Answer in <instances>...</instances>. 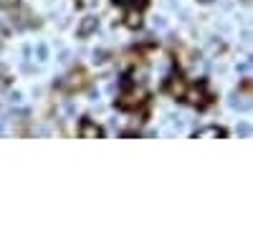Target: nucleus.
<instances>
[{
    "mask_svg": "<svg viewBox=\"0 0 253 250\" xmlns=\"http://www.w3.org/2000/svg\"><path fill=\"white\" fill-rule=\"evenodd\" d=\"M185 91H187V83H185V78H182L180 71H175L170 78L165 81V94H170L172 99L182 101V99H185Z\"/></svg>",
    "mask_w": 253,
    "mask_h": 250,
    "instance_id": "nucleus-1",
    "label": "nucleus"
},
{
    "mask_svg": "<svg viewBox=\"0 0 253 250\" xmlns=\"http://www.w3.org/2000/svg\"><path fill=\"white\" fill-rule=\"evenodd\" d=\"M185 99L193 104V107H198V109H205L208 107V89H205V81H198L195 86H190L187 91H185Z\"/></svg>",
    "mask_w": 253,
    "mask_h": 250,
    "instance_id": "nucleus-2",
    "label": "nucleus"
},
{
    "mask_svg": "<svg viewBox=\"0 0 253 250\" xmlns=\"http://www.w3.org/2000/svg\"><path fill=\"white\" fill-rule=\"evenodd\" d=\"M147 99V91L144 89H139L137 94H126V96H122L119 101H117V109L119 111H134L137 107H142V101Z\"/></svg>",
    "mask_w": 253,
    "mask_h": 250,
    "instance_id": "nucleus-3",
    "label": "nucleus"
},
{
    "mask_svg": "<svg viewBox=\"0 0 253 250\" xmlns=\"http://www.w3.org/2000/svg\"><path fill=\"white\" fill-rule=\"evenodd\" d=\"M86 86V71L84 69H74L69 76H66V89L69 91H79Z\"/></svg>",
    "mask_w": 253,
    "mask_h": 250,
    "instance_id": "nucleus-4",
    "label": "nucleus"
},
{
    "mask_svg": "<svg viewBox=\"0 0 253 250\" xmlns=\"http://www.w3.org/2000/svg\"><path fill=\"white\" fill-rule=\"evenodd\" d=\"M79 137H84V139H101L104 137V129L99 127V124L84 119L81 121V129H79Z\"/></svg>",
    "mask_w": 253,
    "mask_h": 250,
    "instance_id": "nucleus-5",
    "label": "nucleus"
},
{
    "mask_svg": "<svg viewBox=\"0 0 253 250\" xmlns=\"http://www.w3.org/2000/svg\"><path fill=\"white\" fill-rule=\"evenodd\" d=\"M124 23L129 26L132 31L142 28V10H137V8H129V10H126V15H124Z\"/></svg>",
    "mask_w": 253,
    "mask_h": 250,
    "instance_id": "nucleus-6",
    "label": "nucleus"
},
{
    "mask_svg": "<svg viewBox=\"0 0 253 250\" xmlns=\"http://www.w3.org/2000/svg\"><path fill=\"white\" fill-rule=\"evenodd\" d=\"M94 31H96V18H94V15H86V18L81 20V28H79V36H81V38H86V36H91Z\"/></svg>",
    "mask_w": 253,
    "mask_h": 250,
    "instance_id": "nucleus-7",
    "label": "nucleus"
},
{
    "mask_svg": "<svg viewBox=\"0 0 253 250\" xmlns=\"http://www.w3.org/2000/svg\"><path fill=\"white\" fill-rule=\"evenodd\" d=\"M195 137H225V129H203L195 132Z\"/></svg>",
    "mask_w": 253,
    "mask_h": 250,
    "instance_id": "nucleus-8",
    "label": "nucleus"
},
{
    "mask_svg": "<svg viewBox=\"0 0 253 250\" xmlns=\"http://www.w3.org/2000/svg\"><path fill=\"white\" fill-rule=\"evenodd\" d=\"M0 8H8V10H13V8H18V0H0Z\"/></svg>",
    "mask_w": 253,
    "mask_h": 250,
    "instance_id": "nucleus-9",
    "label": "nucleus"
},
{
    "mask_svg": "<svg viewBox=\"0 0 253 250\" xmlns=\"http://www.w3.org/2000/svg\"><path fill=\"white\" fill-rule=\"evenodd\" d=\"M147 3H150V0H132V5H134L137 10H142V8H144Z\"/></svg>",
    "mask_w": 253,
    "mask_h": 250,
    "instance_id": "nucleus-10",
    "label": "nucleus"
},
{
    "mask_svg": "<svg viewBox=\"0 0 253 250\" xmlns=\"http://www.w3.org/2000/svg\"><path fill=\"white\" fill-rule=\"evenodd\" d=\"M241 91H248V94H251V81H243V83H241Z\"/></svg>",
    "mask_w": 253,
    "mask_h": 250,
    "instance_id": "nucleus-11",
    "label": "nucleus"
}]
</instances>
